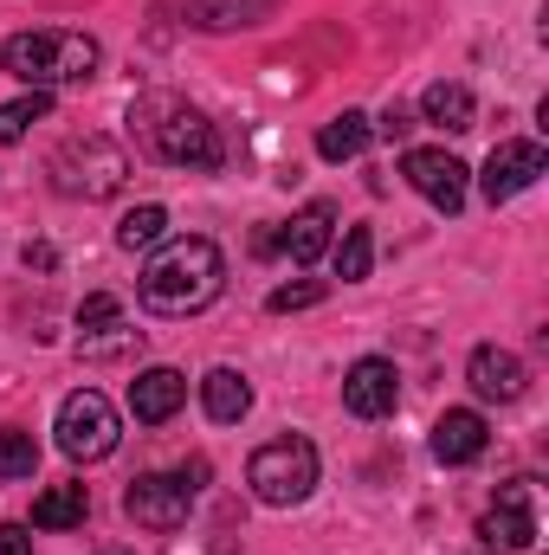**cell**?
<instances>
[{
	"mask_svg": "<svg viewBox=\"0 0 549 555\" xmlns=\"http://www.w3.org/2000/svg\"><path fill=\"white\" fill-rule=\"evenodd\" d=\"M227 291V259L214 240H168L149 266H142V304L155 317H194Z\"/></svg>",
	"mask_w": 549,
	"mask_h": 555,
	"instance_id": "1",
	"label": "cell"
},
{
	"mask_svg": "<svg viewBox=\"0 0 549 555\" xmlns=\"http://www.w3.org/2000/svg\"><path fill=\"white\" fill-rule=\"evenodd\" d=\"M0 72H13L20 85L33 91H52V85H85L98 72V39L91 33H72V26H39V33H13L0 46Z\"/></svg>",
	"mask_w": 549,
	"mask_h": 555,
	"instance_id": "2",
	"label": "cell"
},
{
	"mask_svg": "<svg viewBox=\"0 0 549 555\" xmlns=\"http://www.w3.org/2000/svg\"><path fill=\"white\" fill-rule=\"evenodd\" d=\"M124 181H130V155L98 130L72 137L52 155V188L65 201H111V194H124Z\"/></svg>",
	"mask_w": 549,
	"mask_h": 555,
	"instance_id": "3",
	"label": "cell"
},
{
	"mask_svg": "<svg viewBox=\"0 0 549 555\" xmlns=\"http://www.w3.org/2000/svg\"><path fill=\"white\" fill-rule=\"evenodd\" d=\"M246 485H253V498H259V504H272V511L304 504V498L317 491V446H310V439H297V433L266 439V446L253 452V465H246Z\"/></svg>",
	"mask_w": 549,
	"mask_h": 555,
	"instance_id": "4",
	"label": "cell"
},
{
	"mask_svg": "<svg viewBox=\"0 0 549 555\" xmlns=\"http://www.w3.org/2000/svg\"><path fill=\"white\" fill-rule=\"evenodd\" d=\"M201 478H207V465H201V459H194V465H181V472H142V478H130V491H124V511L137 517L142 530H181V524H188V511H194Z\"/></svg>",
	"mask_w": 549,
	"mask_h": 555,
	"instance_id": "5",
	"label": "cell"
},
{
	"mask_svg": "<svg viewBox=\"0 0 549 555\" xmlns=\"http://www.w3.org/2000/svg\"><path fill=\"white\" fill-rule=\"evenodd\" d=\"M117 439H124V420H117V408H111L98 388H78V395L59 401V452H65V459L98 465V459L117 452Z\"/></svg>",
	"mask_w": 549,
	"mask_h": 555,
	"instance_id": "6",
	"label": "cell"
},
{
	"mask_svg": "<svg viewBox=\"0 0 549 555\" xmlns=\"http://www.w3.org/2000/svg\"><path fill=\"white\" fill-rule=\"evenodd\" d=\"M478 537H485V550H498V555H537V537H544V524H537V485L531 478L505 485L498 504L478 517Z\"/></svg>",
	"mask_w": 549,
	"mask_h": 555,
	"instance_id": "7",
	"label": "cell"
},
{
	"mask_svg": "<svg viewBox=\"0 0 549 555\" xmlns=\"http://www.w3.org/2000/svg\"><path fill=\"white\" fill-rule=\"evenodd\" d=\"M155 155L175 162V168H188V175H207V168H220V130L201 111L168 104L162 124H155Z\"/></svg>",
	"mask_w": 549,
	"mask_h": 555,
	"instance_id": "8",
	"label": "cell"
},
{
	"mask_svg": "<svg viewBox=\"0 0 549 555\" xmlns=\"http://www.w3.org/2000/svg\"><path fill=\"white\" fill-rule=\"evenodd\" d=\"M130 349H142V330H130V317H124V304L111 291H91L78 304V356L111 362V356H130Z\"/></svg>",
	"mask_w": 549,
	"mask_h": 555,
	"instance_id": "9",
	"label": "cell"
},
{
	"mask_svg": "<svg viewBox=\"0 0 549 555\" xmlns=\"http://www.w3.org/2000/svg\"><path fill=\"white\" fill-rule=\"evenodd\" d=\"M401 175H408V188L426 207H439V214H459L465 207V162L459 155H446V149H408L401 155Z\"/></svg>",
	"mask_w": 549,
	"mask_h": 555,
	"instance_id": "10",
	"label": "cell"
},
{
	"mask_svg": "<svg viewBox=\"0 0 549 555\" xmlns=\"http://www.w3.org/2000/svg\"><path fill=\"white\" fill-rule=\"evenodd\" d=\"M544 175H549L544 142H498V149H491V162H485V175H478V188H485V201L498 207V201H511V194L537 188Z\"/></svg>",
	"mask_w": 549,
	"mask_h": 555,
	"instance_id": "11",
	"label": "cell"
},
{
	"mask_svg": "<svg viewBox=\"0 0 549 555\" xmlns=\"http://www.w3.org/2000/svg\"><path fill=\"white\" fill-rule=\"evenodd\" d=\"M395 401H401V375H395L388 356H362V362L343 375V408L356 420H388Z\"/></svg>",
	"mask_w": 549,
	"mask_h": 555,
	"instance_id": "12",
	"label": "cell"
},
{
	"mask_svg": "<svg viewBox=\"0 0 549 555\" xmlns=\"http://www.w3.org/2000/svg\"><path fill=\"white\" fill-rule=\"evenodd\" d=\"M465 382H472V395H478V401L511 408V401L524 395L531 369H524V356H511V349H498V343H478V349H472V362H465Z\"/></svg>",
	"mask_w": 549,
	"mask_h": 555,
	"instance_id": "13",
	"label": "cell"
},
{
	"mask_svg": "<svg viewBox=\"0 0 549 555\" xmlns=\"http://www.w3.org/2000/svg\"><path fill=\"white\" fill-rule=\"evenodd\" d=\"M485 414H472V408H446V414L433 420V459L439 465H472L478 452H485Z\"/></svg>",
	"mask_w": 549,
	"mask_h": 555,
	"instance_id": "14",
	"label": "cell"
},
{
	"mask_svg": "<svg viewBox=\"0 0 549 555\" xmlns=\"http://www.w3.org/2000/svg\"><path fill=\"white\" fill-rule=\"evenodd\" d=\"M181 401H188V382L175 375V369H142L137 382H130V414L142 426H162V420L181 414Z\"/></svg>",
	"mask_w": 549,
	"mask_h": 555,
	"instance_id": "15",
	"label": "cell"
},
{
	"mask_svg": "<svg viewBox=\"0 0 549 555\" xmlns=\"http://www.w3.org/2000/svg\"><path fill=\"white\" fill-rule=\"evenodd\" d=\"M330 233H336V207H323V201H310L304 214H291V227L278 233L272 246H284V259H291V266H310V259H323V246H330Z\"/></svg>",
	"mask_w": 549,
	"mask_h": 555,
	"instance_id": "16",
	"label": "cell"
},
{
	"mask_svg": "<svg viewBox=\"0 0 549 555\" xmlns=\"http://www.w3.org/2000/svg\"><path fill=\"white\" fill-rule=\"evenodd\" d=\"M201 408L214 426H233V420L253 414V382L240 375V369H207V382H201Z\"/></svg>",
	"mask_w": 549,
	"mask_h": 555,
	"instance_id": "17",
	"label": "cell"
},
{
	"mask_svg": "<svg viewBox=\"0 0 549 555\" xmlns=\"http://www.w3.org/2000/svg\"><path fill=\"white\" fill-rule=\"evenodd\" d=\"M91 517V491L85 485H52L46 498H33V524L39 530H78Z\"/></svg>",
	"mask_w": 549,
	"mask_h": 555,
	"instance_id": "18",
	"label": "cell"
},
{
	"mask_svg": "<svg viewBox=\"0 0 549 555\" xmlns=\"http://www.w3.org/2000/svg\"><path fill=\"white\" fill-rule=\"evenodd\" d=\"M369 137H375V124H369L362 111H343V117H330V124L317 130V155H323V162H356V155L369 149Z\"/></svg>",
	"mask_w": 549,
	"mask_h": 555,
	"instance_id": "19",
	"label": "cell"
},
{
	"mask_svg": "<svg viewBox=\"0 0 549 555\" xmlns=\"http://www.w3.org/2000/svg\"><path fill=\"white\" fill-rule=\"evenodd\" d=\"M420 117L459 137V130H472V91H465V85H452V78H439V85H426V98H420Z\"/></svg>",
	"mask_w": 549,
	"mask_h": 555,
	"instance_id": "20",
	"label": "cell"
},
{
	"mask_svg": "<svg viewBox=\"0 0 549 555\" xmlns=\"http://www.w3.org/2000/svg\"><path fill=\"white\" fill-rule=\"evenodd\" d=\"M162 233H168V207H155V201H149V207H130V214L117 220V246H124V253H149Z\"/></svg>",
	"mask_w": 549,
	"mask_h": 555,
	"instance_id": "21",
	"label": "cell"
},
{
	"mask_svg": "<svg viewBox=\"0 0 549 555\" xmlns=\"http://www.w3.org/2000/svg\"><path fill=\"white\" fill-rule=\"evenodd\" d=\"M33 472H39V446H33V433L0 426V485H20V478H33Z\"/></svg>",
	"mask_w": 549,
	"mask_h": 555,
	"instance_id": "22",
	"label": "cell"
},
{
	"mask_svg": "<svg viewBox=\"0 0 549 555\" xmlns=\"http://www.w3.org/2000/svg\"><path fill=\"white\" fill-rule=\"evenodd\" d=\"M46 117H52V91H26V98L0 104V142H20L33 124H46Z\"/></svg>",
	"mask_w": 549,
	"mask_h": 555,
	"instance_id": "23",
	"label": "cell"
},
{
	"mask_svg": "<svg viewBox=\"0 0 549 555\" xmlns=\"http://www.w3.org/2000/svg\"><path fill=\"white\" fill-rule=\"evenodd\" d=\"M369 266H375V240H369V227H343V240H336V278L356 284V278H369Z\"/></svg>",
	"mask_w": 549,
	"mask_h": 555,
	"instance_id": "24",
	"label": "cell"
},
{
	"mask_svg": "<svg viewBox=\"0 0 549 555\" xmlns=\"http://www.w3.org/2000/svg\"><path fill=\"white\" fill-rule=\"evenodd\" d=\"M253 13H266V0H201L194 7V26L227 33V26H253Z\"/></svg>",
	"mask_w": 549,
	"mask_h": 555,
	"instance_id": "25",
	"label": "cell"
},
{
	"mask_svg": "<svg viewBox=\"0 0 549 555\" xmlns=\"http://www.w3.org/2000/svg\"><path fill=\"white\" fill-rule=\"evenodd\" d=\"M310 304H323V284H317V278H304V284H278L272 297H266V310H272V317L310 310Z\"/></svg>",
	"mask_w": 549,
	"mask_h": 555,
	"instance_id": "26",
	"label": "cell"
},
{
	"mask_svg": "<svg viewBox=\"0 0 549 555\" xmlns=\"http://www.w3.org/2000/svg\"><path fill=\"white\" fill-rule=\"evenodd\" d=\"M0 555H33V537L20 524H0Z\"/></svg>",
	"mask_w": 549,
	"mask_h": 555,
	"instance_id": "27",
	"label": "cell"
},
{
	"mask_svg": "<svg viewBox=\"0 0 549 555\" xmlns=\"http://www.w3.org/2000/svg\"><path fill=\"white\" fill-rule=\"evenodd\" d=\"M375 130H382V137H388V142H401V137H408V130H413V124H408V111H388V117H382Z\"/></svg>",
	"mask_w": 549,
	"mask_h": 555,
	"instance_id": "28",
	"label": "cell"
},
{
	"mask_svg": "<svg viewBox=\"0 0 549 555\" xmlns=\"http://www.w3.org/2000/svg\"><path fill=\"white\" fill-rule=\"evenodd\" d=\"M52 259H59L52 246H26V272H52Z\"/></svg>",
	"mask_w": 549,
	"mask_h": 555,
	"instance_id": "29",
	"label": "cell"
},
{
	"mask_svg": "<svg viewBox=\"0 0 549 555\" xmlns=\"http://www.w3.org/2000/svg\"><path fill=\"white\" fill-rule=\"evenodd\" d=\"M104 555H130V550H104Z\"/></svg>",
	"mask_w": 549,
	"mask_h": 555,
	"instance_id": "30",
	"label": "cell"
}]
</instances>
